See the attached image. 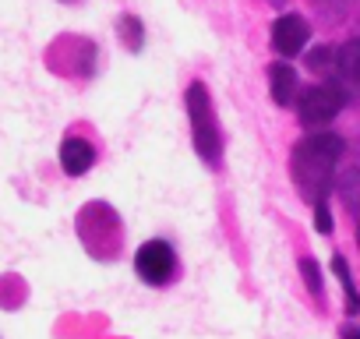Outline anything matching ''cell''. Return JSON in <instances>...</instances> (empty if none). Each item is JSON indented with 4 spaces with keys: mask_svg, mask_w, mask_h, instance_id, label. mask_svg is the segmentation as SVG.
<instances>
[{
    "mask_svg": "<svg viewBox=\"0 0 360 339\" xmlns=\"http://www.w3.org/2000/svg\"><path fill=\"white\" fill-rule=\"evenodd\" d=\"M342 138L332 134V131H318V134H307L304 141H297L293 148V184L297 191L311 202V205H321L328 198V191L335 188V166L342 159Z\"/></svg>",
    "mask_w": 360,
    "mask_h": 339,
    "instance_id": "1",
    "label": "cell"
},
{
    "mask_svg": "<svg viewBox=\"0 0 360 339\" xmlns=\"http://www.w3.org/2000/svg\"><path fill=\"white\" fill-rule=\"evenodd\" d=\"M184 103H188V120H191V145L209 166H216L223 155V134H219V120H216L209 89L202 82H191Z\"/></svg>",
    "mask_w": 360,
    "mask_h": 339,
    "instance_id": "2",
    "label": "cell"
},
{
    "mask_svg": "<svg viewBox=\"0 0 360 339\" xmlns=\"http://www.w3.org/2000/svg\"><path fill=\"white\" fill-rule=\"evenodd\" d=\"M346 89L339 82H321V85H311L300 92L297 99V113H300V124L304 127H321L328 120L339 117V110L346 106Z\"/></svg>",
    "mask_w": 360,
    "mask_h": 339,
    "instance_id": "3",
    "label": "cell"
},
{
    "mask_svg": "<svg viewBox=\"0 0 360 339\" xmlns=\"http://www.w3.org/2000/svg\"><path fill=\"white\" fill-rule=\"evenodd\" d=\"M176 269V255L166 241H145L134 255V272L148 283V286H166L169 276Z\"/></svg>",
    "mask_w": 360,
    "mask_h": 339,
    "instance_id": "4",
    "label": "cell"
},
{
    "mask_svg": "<svg viewBox=\"0 0 360 339\" xmlns=\"http://www.w3.org/2000/svg\"><path fill=\"white\" fill-rule=\"evenodd\" d=\"M307 36H311V29L300 15H283L272 22V50L279 57H297L307 46Z\"/></svg>",
    "mask_w": 360,
    "mask_h": 339,
    "instance_id": "5",
    "label": "cell"
},
{
    "mask_svg": "<svg viewBox=\"0 0 360 339\" xmlns=\"http://www.w3.org/2000/svg\"><path fill=\"white\" fill-rule=\"evenodd\" d=\"M92 162H96V145H92L89 138H82V134H68V138L60 141V166H64V174H68V177H82V174H89Z\"/></svg>",
    "mask_w": 360,
    "mask_h": 339,
    "instance_id": "6",
    "label": "cell"
},
{
    "mask_svg": "<svg viewBox=\"0 0 360 339\" xmlns=\"http://www.w3.org/2000/svg\"><path fill=\"white\" fill-rule=\"evenodd\" d=\"M335 82L346 89V96H360V36L339 46Z\"/></svg>",
    "mask_w": 360,
    "mask_h": 339,
    "instance_id": "7",
    "label": "cell"
},
{
    "mask_svg": "<svg viewBox=\"0 0 360 339\" xmlns=\"http://www.w3.org/2000/svg\"><path fill=\"white\" fill-rule=\"evenodd\" d=\"M269 92H272V103L279 106H290L297 99V71L286 60H276L269 68Z\"/></svg>",
    "mask_w": 360,
    "mask_h": 339,
    "instance_id": "8",
    "label": "cell"
},
{
    "mask_svg": "<svg viewBox=\"0 0 360 339\" xmlns=\"http://www.w3.org/2000/svg\"><path fill=\"white\" fill-rule=\"evenodd\" d=\"M335 195L342 202V209L360 219V166H346L342 174L335 177Z\"/></svg>",
    "mask_w": 360,
    "mask_h": 339,
    "instance_id": "9",
    "label": "cell"
},
{
    "mask_svg": "<svg viewBox=\"0 0 360 339\" xmlns=\"http://www.w3.org/2000/svg\"><path fill=\"white\" fill-rule=\"evenodd\" d=\"M356 0H311V8L318 11V18L325 22H342L349 11H353Z\"/></svg>",
    "mask_w": 360,
    "mask_h": 339,
    "instance_id": "10",
    "label": "cell"
},
{
    "mask_svg": "<svg viewBox=\"0 0 360 339\" xmlns=\"http://www.w3.org/2000/svg\"><path fill=\"white\" fill-rule=\"evenodd\" d=\"M332 269L339 272V283H342V290H346V311H349V314H356V311H360V293H356V286H353V279H349L346 262H342V258H335V262H332Z\"/></svg>",
    "mask_w": 360,
    "mask_h": 339,
    "instance_id": "11",
    "label": "cell"
},
{
    "mask_svg": "<svg viewBox=\"0 0 360 339\" xmlns=\"http://www.w3.org/2000/svg\"><path fill=\"white\" fill-rule=\"evenodd\" d=\"M120 39H124L127 50H141L145 32H141V22H138L134 15H124V18H120Z\"/></svg>",
    "mask_w": 360,
    "mask_h": 339,
    "instance_id": "12",
    "label": "cell"
},
{
    "mask_svg": "<svg viewBox=\"0 0 360 339\" xmlns=\"http://www.w3.org/2000/svg\"><path fill=\"white\" fill-rule=\"evenodd\" d=\"M300 276H304V283L311 286V293L321 297V276H318V265H314L311 258H300Z\"/></svg>",
    "mask_w": 360,
    "mask_h": 339,
    "instance_id": "13",
    "label": "cell"
},
{
    "mask_svg": "<svg viewBox=\"0 0 360 339\" xmlns=\"http://www.w3.org/2000/svg\"><path fill=\"white\" fill-rule=\"evenodd\" d=\"M314 223H318V230L321 234H328L332 230V216H328V205L321 202V205H314Z\"/></svg>",
    "mask_w": 360,
    "mask_h": 339,
    "instance_id": "14",
    "label": "cell"
},
{
    "mask_svg": "<svg viewBox=\"0 0 360 339\" xmlns=\"http://www.w3.org/2000/svg\"><path fill=\"white\" fill-rule=\"evenodd\" d=\"M346 339H360V325L356 328H346Z\"/></svg>",
    "mask_w": 360,
    "mask_h": 339,
    "instance_id": "15",
    "label": "cell"
},
{
    "mask_svg": "<svg viewBox=\"0 0 360 339\" xmlns=\"http://www.w3.org/2000/svg\"><path fill=\"white\" fill-rule=\"evenodd\" d=\"M265 4H272V8H286L290 0H265Z\"/></svg>",
    "mask_w": 360,
    "mask_h": 339,
    "instance_id": "16",
    "label": "cell"
},
{
    "mask_svg": "<svg viewBox=\"0 0 360 339\" xmlns=\"http://www.w3.org/2000/svg\"><path fill=\"white\" fill-rule=\"evenodd\" d=\"M356 248H360V226H356Z\"/></svg>",
    "mask_w": 360,
    "mask_h": 339,
    "instance_id": "17",
    "label": "cell"
},
{
    "mask_svg": "<svg viewBox=\"0 0 360 339\" xmlns=\"http://www.w3.org/2000/svg\"><path fill=\"white\" fill-rule=\"evenodd\" d=\"M64 4H75V0H64Z\"/></svg>",
    "mask_w": 360,
    "mask_h": 339,
    "instance_id": "18",
    "label": "cell"
}]
</instances>
